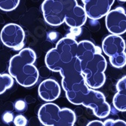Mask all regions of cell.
I'll return each instance as SVG.
<instances>
[{
	"instance_id": "2e32d148",
	"label": "cell",
	"mask_w": 126,
	"mask_h": 126,
	"mask_svg": "<svg viewBox=\"0 0 126 126\" xmlns=\"http://www.w3.org/2000/svg\"><path fill=\"white\" fill-rule=\"evenodd\" d=\"M15 109L18 111H24L27 107V104L24 100H17L15 103Z\"/></svg>"
},
{
	"instance_id": "6da1fadb",
	"label": "cell",
	"mask_w": 126,
	"mask_h": 126,
	"mask_svg": "<svg viewBox=\"0 0 126 126\" xmlns=\"http://www.w3.org/2000/svg\"><path fill=\"white\" fill-rule=\"evenodd\" d=\"M76 57L87 85L93 89L101 88L106 82L107 62L100 48L91 41L82 40L78 42Z\"/></svg>"
},
{
	"instance_id": "8992f818",
	"label": "cell",
	"mask_w": 126,
	"mask_h": 126,
	"mask_svg": "<svg viewBox=\"0 0 126 126\" xmlns=\"http://www.w3.org/2000/svg\"><path fill=\"white\" fill-rule=\"evenodd\" d=\"M102 50L109 57L113 67L121 69L125 66V42L119 35L110 34L105 37L102 42Z\"/></svg>"
},
{
	"instance_id": "3957f363",
	"label": "cell",
	"mask_w": 126,
	"mask_h": 126,
	"mask_svg": "<svg viewBox=\"0 0 126 126\" xmlns=\"http://www.w3.org/2000/svg\"><path fill=\"white\" fill-rule=\"evenodd\" d=\"M64 91L69 102L74 105H82L90 108L94 116L100 119L106 118L110 113V106L104 94L88 87L83 76Z\"/></svg>"
},
{
	"instance_id": "7a4b0ae2",
	"label": "cell",
	"mask_w": 126,
	"mask_h": 126,
	"mask_svg": "<svg viewBox=\"0 0 126 126\" xmlns=\"http://www.w3.org/2000/svg\"><path fill=\"white\" fill-rule=\"evenodd\" d=\"M41 9L45 21L52 27H59L65 22L70 28L77 29L87 20L83 7L76 0H44Z\"/></svg>"
},
{
	"instance_id": "ba28073f",
	"label": "cell",
	"mask_w": 126,
	"mask_h": 126,
	"mask_svg": "<svg viewBox=\"0 0 126 126\" xmlns=\"http://www.w3.org/2000/svg\"><path fill=\"white\" fill-rule=\"evenodd\" d=\"M105 24L111 34L122 35L126 32V13L122 7L110 10L105 15Z\"/></svg>"
},
{
	"instance_id": "8fae6325",
	"label": "cell",
	"mask_w": 126,
	"mask_h": 126,
	"mask_svg": "<svg viewBox=\"0 0 126 126\" xmlns=\"http://www.w3.org/2000/svg\"><path fill=\"white\" fill-rule=\"evenodd\" d=\"M117 92L112 99L113 106L120 112L126 110V77L121 78L116 84Z\"/></svg>"
},
{
	"instance_id": "9a60e30c",
	"label": "cell",
	"mask_w": 126,
	"mask_h": 126,
	"mask_svg": "<svg viewBox=\"0 0 126 126\" xmlns=\"http://www.w3.org/2000/svg\"><path fill=\"white\" fill-rule=\"evenodd\" d=\"M13 122L16 126H25L27 125V119L22 115H17L13 119Z\"/></svg>"
},
{
	"instance_id": "277c9868",
	"label": "cell",
	"mask_w": 126,
	"mask_h": 126,
	"mask_svg": "<svg viewBox=\"0 0 126 126\" xmlns=\"http://www.w3.org/2000/svg\"><path fill=\"white\" fill-rule=\"evenodd\" d=\"M36 54L32 49L26 48L11 58L8 66L9 74L17 82L24 88L35 85L39 77V71L34 65Z\"/></svg>"
},
{
	"instance_id": "30bf717a",
	"label": "cell",
	"mask_w": 126,
	"mask_h": 126,
	"mask_svg": "<svg viewBox=\"0 0 126 126\" xmlns=\"http://www.w3.org/2000/svg\"><path fill=\"white\" fill-rule=\"evenodd\" d=\"M61 92L60 85L51 79H47L42 81L38 88V94L40 98L47 102H51L58 99Z\"/></svg>"
},
{
	"instance_id": "4fadbf2b",
	"label": "cell",
	"mask_w": 126,
	"mask_h": 126,
	"mask_svg": "<svg viewBox=\"0 0 126 126\" xmlns=\"http://www.w3.org/2000/svg\"><path fill=\"white\" fill-rule=\"evenodd\" d=\"M20 0H1L0 10L4 11H11L15 10L19 5Z\"/></svg>"
},
{
	"instance_id": "52a82bcc",
	"label": "cell",
	"mask_w": 126,
	"mask_h": 126,
	"mask_svg": "<svg viewBox=\"0 0 126 126\" xmlns=\"http://www.w3.org/2000/svg\"><path fill=\"white\" fill-rule=\"evenodd\" d=\"M0 38L5 46L14 50H20L24 45L25 32L20 26L11 23L2 29Z\"/></svg>"
},
{
	"instance_id": "7c38bea8",
	"label": "cell",
	"mask_w": 126,
	"mask_h": 126,
	"mask_svg": "<svg viewBox=\"0 0 126 126\" xmlns=\"http://www.w3.org/2000/svg\"><path fill=\"white\" fill-rule=\"evenodd\" d=\"M14 85V78L10 74H0V94H3L7 89L11 88Z\"/></svg>"
},
{
	"instance_id": "5b68a950",
	"label": "cell",
	"mask_w": 126,
	"mask_h": 126,
	"mask_svg": "<svg viewBox=\"0 0 126 126\" xmlns=\"http://www.w3.org/2000/svg\"><path fill=\"white\" fill-rule=\"evenodd\" d=\"M38 118L45 126H73L76 121V116L72 110L61 108L51 102L39 108Z\"/></svg>"
},
{
	"instance_id": "ac0fdd59",
	"label": "cell",
	"mask_w": 126,
	"mask_h": 126,
	"mask_svg": "<svg viewBox=\"0 0 126 126\" xmlns=\"http://www.w3.org/2000/svg\"><path fill=\"white\" fill-rule=\"evenodd\" d=\"M87 125L88 126H104V123H103V122L99 121V120H94L88 123Z\"/></svg>"
},
{
	"instance_id": "e0dca14e",
	"label": "cell",
	"mask_w": 126,
	"mask_h": 126,
	"mask_svg": "<svg viewBox=\"0 0 126 126\" xmlns=\"http://www.w3.org/2000/svg\"><path fill=\"white\" fill-rule=\"evenodd\" d=\"M3 120L6 123H9L11 122H12L13 119H14V116L13 114L11 112H5L4 115H3V117H2Z\"/></svg>"
},
{
	"instance_id": "d6986e66",
	"label": "cell",
	"mask_w": 126,
	"mask_h": 126,
	"mask_svg": "<svg viewBox=\"0 0 126 126\" xmlns=\"http://www.w3.org/2000/svg\"><path fill=\"white\" fill-rule=\"evenodd\" d=\"M119 1H120V2H125L126 0H119Z\"/></svg>"
},
{
	"instance_id": "9c48e42d",
	"label": "cell",
	"mask_w": 126,
	"mask_h": 126,
	"mask_svg": "<svg viewBox=\"0 0 126 126\" xmlns=\"http://www.w3.org/2000/svg\"><path fill=\"white\" fill-rule=\"evenodd\" d=\"M82 2L87 17L96 20L109 12L115 0H82Z\"/></svg>"
},
{
	"instance_id": "5bb4252c",
	"label": "cell",
	"mask_w": 126,
	"mask_h": 126,
	"mask_svg": "<svg viewBox=\"0 0 126 126\" xmlns=\"http://www.w3.org/2000/svg\"><path fill=\"white\" fill-rule=\"evenodd\" d=\"M103 123H104V126H125L126 125L125 122L120 119H117V120L107 119Z\"/></svg>"
}]
</instances>
